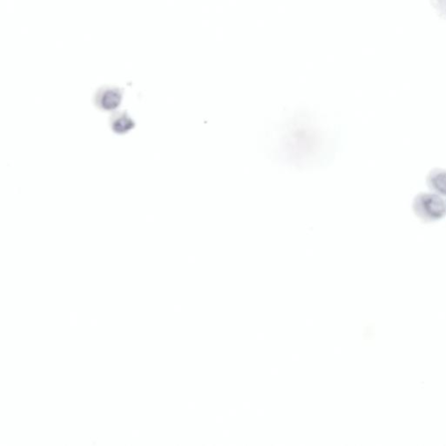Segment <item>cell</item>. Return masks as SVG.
I'll list each match as a JSON object with an SVG mask.
<instances>
[{
    "instance_id": "1",
    "label": "cell",
    "mask_w": 446,
    "mask_h": 446,
    "mask_svg": "<svg viewBox=\"0 0 446 446\" xmlns=\"http://www.w3.org/2000/svg\"><path fill=\"white\" fill-rule=\"evenodd\" d=\"M413 210L420 219L432 222L445 215V202L439 195L422 193L414 199Z\"/></svg>"
},
{
    "instance_id": "2",
    "label": "cell",
    "mask_w": 446,
    "mask_h": 446,
    "mask_svg": "<svg viewBox=\"0 0 446 446\" xmlns=\"http://www.w3.org/2000/svg\"><path fill=\"white\" fill-rule=\"evenodd\" d=\"M122 99V93L117 88L101 89L96 94L95 105L102 111H112L119 106Z\"/></svg>"
},
{
    "instance_id": "3",
    "label": "cell",
    "mask_w": 446,
    "mask_h": 446,
    "mask_svg": "<svg viewBox=\"0 0 446 446\" xmlns=\"http://www.w3.org/2000/svg\"><path fill=\"white\" fill-rule=\"evenodd\" d=\"M109 123L111 129L118 134H125L135 126L133 119L125 111L114 112L110 117Z\"/></svg>"
},
{
    "instance_id": "4",
    "label": "cell",
    "mask_w": 446,
    "mask_h": 446,
    "mask_svg": "<svg viewBox=\"0 0 446 446\" xmlns=\"http://www.w3.org/2000/svg\"><path fill=\"white\" fill-rule=\"evenodd\" d=\"M427 184L431 190L446 195V170L433 169L427 177Z\"/></svg>"
}]
</instances>
